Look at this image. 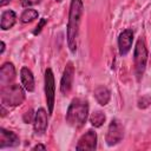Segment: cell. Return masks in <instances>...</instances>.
<instances>
[{"instance_id": "6da1fadb", "label": "cell", "mask_w": 151, "mask_h": 151, "mask_svg": "<svg viewBox=\"0 0 151 151\" xmlns=\"http://www.w3.org/2000/svg\"><path fill=\"white\" fill-rule=\"evenodd\" d=\"M83 11H84L83 0H71L66 34H67V45L72 53H76L77 51V38L81 22Z\"/></svg>"}, {"instance_id": "7a4b0ae2", "label": "cell", "mask_w": 151, "mask_h": 151, "mask_svg": "<svg viewBox=\"0 0 151 151\" xmlns=\"http://www.w3.org/2000/svg\"><path fill=\"white\" fill-rule=\"evenodd\" d=\"M88 116V103L83 98H74L66 112V123L76 129L81 127Z\"/></svg>"}, {"instance_id": "3957f363", "label": "cell", "mask_w": 151, "mask_h": 151, "mask_svg": "<svg viewBox=\"0 0 151 151\" xmlns=\"http://www.w3.org/2000/svg\"><path fill=\"white\" fill-rule=\"evenodd\" d=\"M0 97L2 107L9 110L12 107L19 106L25 100L24 86H20L19 84H11L5 87H1Z\"/></svg>"}, {"instance_id": "277c9868", "label": "cell", "mask_w": 151, "mask_h": 151, "mask_svg": "<svg viewBox=\"0 0 151 151\" xmlns=\"http://www.w3.org/2000/svg\"><path fill=\"white\" fill-rule=\"evenodd\" d=\"M133 61H134V72L137 80L139 81L145 72L146 63H147V48L144 38H139L136 42L134 52H133Z\"/></svg>"}, {"instance_id": "5b68a950", "label": "cell", "mask_w": 151, "mask_h": 151, "mask_svg": "<svg viewBox=\"0 0 151 151\" xmlns=\"http://www.w3.org/2000/svg\"><path fill=\"white\" fill-rule=\"evenodd\" d=\"M124 138V126L119 119L114 118L111 120L107 127V132L105 136V142L109 146H114L119 144Z\"/></svg>"}, {"instance_id": "8992f818", "label": "cell", "mask_w": 151, "mask_h": 151, "mask_svg": "<svg viewBox=\"0 0 151 151\" xmlns=\"http://www.w3.org/2000/svg\"><path fill=\"white\" fill-rule=\"evenodd\" d=\"M45 97H46L48 114H52L54 109V99H55V83H54V74L51 68H46L45 71Z\"/></svg>"}, {"instance_id": "52a82bcc", "label": "cell", "mask_w": 151, "mask_h": 151, "mask_svg": "<svg viewBox=\"0 0 151 151\" xmlns=\"http://www.w3.org/2000/svg\"><path fill=\"white\" fill-rule=\"evenodd\" d=\"M73 79H74V66L72 61H68L64 68V72L60 79V92L64 96H67L71 92Z\"/></svg>"}, {"instance_id": "ba28073f", "label": "cell", "mask_w": 151, "mask_h": 151, "mask_svg": "<svg viewBox=\"0 0 151 151\" xmlns=\"http://www.w3.org/2000/svg\"><path fill=\"white\" fill-rule=\"evenodd\" d=\"M97 147V133L93 130H87L78 140L76 150L93 151Z\"/></svg>"}, {"instance_id": "9c48e42d", "label": "cell", "mask_w": 151, "mask_h": 151, "mask_svg": "<svg viewBox=\"0 0 151 151\" xmlns=\"http://www.w3.org/2000/svg\"><path fill=\"white\" fill-rule=\"evenodd\" d=\"M132 41H133V32L130 28L124 29L118 35V48H119V54L122 57L129 53V51L132 47Z\"/></svg>"}, {"instance_id": "30bf717a", "label": "cell", "mask_w": 151, "mask_h": 151, "mask_svg": "<svg viewBox=\"0 0 151 151\" xmlns=\"http://www.w3.org/2000/svg\"><path fill=\"white\" fill-rule=\"evenodd\" d=\"M48 125V119H47V112L45 109L40 107L35 112V117L33 120V129L37 134H44Z\"/></svg>"}, {"instance_id": "8fae6325", "label": "cell", "mask_w": 151, "mask_h": 151, "mask_svg": "<svg viewBox=\"0 0 151 151\" xmlns=\"http://www.w3.org/2000/svg\"><path fill=\"white\" fill-rule=\"evenodd\" d=\"M15 67L12 63H5L0 68V85L1 87H5L7 85H11L12 81L15 79Z\"/></svg>"}, {"instance_id": "7c38bea8", "label": "cell", "mask_w": 151, "mask_h": 151, "mask_svg": "<svg viewBox=\"0 0 151 151\" xmlns=\"http://www.w3.org/2000/svg\"><path fill=\"white\" fill-rule=\"evenodd\" d=\"M19 144H20V139L14 132L5 130L4 127L0 129V149L15 147Z\"/></svg>"}, {"instance_id": "4fadbf2b", "label": "cell", "mask_w": 151, "mask_h": 151, "mask_svg": "<svg viewBox=\"0 0 151 151\" xmlns=\"http://www.w3.org/2000/svg\"><path fill=\"white\" fill-rule=\"evenodd\" d=\"M20 79H21V85L24 86V88L28 92H33L34 91V86H35V83H34V77H33V73L32 71L24 66L21 67L20 70Z\"/></svg>"}, {"instance_id": "5bb4252c", "label": "cell", "mask_w": 151, "mask_h": 151, "mask_svg": "<svg viewBox=\"0 0 151 151\" xmlns=\"http://www.w3.org/2000/svg\"><path fill=\"white\" fill-rule=\"evenodd\" d=\"M17 22V14L12 9H6L1 13V19H0V27L2 31H7L12 28Z\"/></svg>"}, {"instance_id": "9a60e30c", "label": "cell", "mask_w": 151, "mask_h": 151, "mask_svg": "<svg viewBox=\"0 0 151 151\" xmlns=\"http://www.w3.org/2000/svg\"><path fill=\"white\" fill-rule=\"evenodd\" d=\"M93 96H94L96 100L98 101V104L101 105V106L107 105L109 101H110V99H111V92H110V90L106 86H103V85H99V86H97L94 88Z\"/></svg>"}, {"instance_id": "2e32d148", "label": "cell", "mask_w": 151, "mask_h": 151, "mask_svg": "<svg viewBox=\"0 0 151 151\" xmlns=\"http://www.w3.org/2000/svg\"><path fill=\"white\" fill-rule=\"evenodd\" d=\"M39 17V13H38V11H35V9H33V8H31V7H28V8H26L22 13H21V15H20V21L22 22V24H28V22H32L34 19H37Z\"/></svg>"}, {"instance_id": "e0dca14e", "label": "cell", "mask_w": 151, "mask_h": 151, "mask_svg": "<svg viewBox=\"0 0 151 151\" xmlns=\"http://www.w3.org/2000/svg\"><path fill=\"white\" fill-rule=\"evenodd\" d=\"M105 120H106V117H105L104 112H101V111H94L90 116V123L94 127H100L105 123Z\"/></svg>"}, {"instance_id": "ac0fdd59", "label": "cell", "mask_w": 151, "mask_h": 151, "mask_svg": "<svg viewBox=\"0 0 151 151\" xmlns=\"http://www.w3.org/2000/svg\"><path fill=\"white\" fill-rule=\"evenodd\" d=\"M150 105H151V97L143 96L142 98H139V100H138V107L139 109H146Z\"/></svg>"}, {"instance_id": "d6986e66", "label": "cell", "mask_w": 151, "mask_h": 151, "mask_svg": "<svg viewBox=\"0 0 151 151\" xmlns=\"http://www.w3.org/2000/svg\"><path fill=\"white\" fill-rule=\"evenodd\" d=\"M34 117H35V113L33 112L32 109H29L28 111H26V112L24 113V116H22V120H24V123H26V124H28V123H33Z\"/></svg>"}, {"instance_id": "ffe728a7", "label": "cell", "mask_w": 151, "mask_h": 151, "mask_svg": "<svg viewBox=\"0 0 151 151\" xmlns=\"http://www.w3.org/2000/svg\"><path fill=\"white\" fill-rule=\"evenodd\" d=\"M47 24V19H45V18H41L40 20H39V24L37 25V27H35V29L33 31V34L34 35H37V34H39L40 32H41V29H42V27L45 26Z\"/></svg>"}, {"instance_id": "44dd1931", "label": "cell", "mask_w": 151, "mask_h": 151, "mask_svg": "<svg viewBox=\"0 0 151 151\" xmlns=\"http://www.w3.org/2000/svg\"><path fill=\"white\" fill-rule=\"evenodd\" d=\"M41 0H21V6L22 7H31V6H34V5H38Z\"/></svg>"}, {"instance_id": "7402d4cb", "label": "cell", "mask_w": 151, "mask_h": 151, "mask_svg": "<svg viewBox=\"0 0 151 151\" xmlns=\"http://www.w3.org/2000/svg\"><path fill=\"white\" fill-rule=\"evenodd\" d=\"M32 150H46V146L45 145H42V144H37L35 146H33L32 147Z\"/></svg>"}, {"instance_id": "603a6c76", "label": "cell", "mask_w": 151, "mask_h": 151, "mask_svg": "<svg viewBox=\"0 0 151 151\" xmlns=\"http://www.w3.org/2000/svg\"><path fill=\"white\" fill-rule=\"evenodd\" d=\"M11 1H12V0H1V1H0V6L4 7V6H6L7 4H9Z\"/></svg>"}, {"instance_id": "cb8c5ba5", "label": "cell", "mask_w": 151, "mask_h": 151, "mask_svg": "<svg viewBox=\"0 0 151 151\" xmlns=\"http://www.w3.org/2000/svg\"><path fill=\"white\" fill-rule=\"evenodd\" d=\"M5 48H6V45H5V42H4V41H1V51H0V53H1V54L5 52Z\"/></svg>"}, {"instance_id": "d4e9b609", "label": "cell", "mask_w": 151, "mask_h": 151, "mask_svg": "<svg viewBox=\"0 0 151 151\" xmlns=\"http://www.w3.org/2000/svg\"><path fill=\"white\" fill-rule=\"evenodd\" d=\"M55 1H58V2H60V1H63V0H55Z\"/></svg>"}]
</instances>
